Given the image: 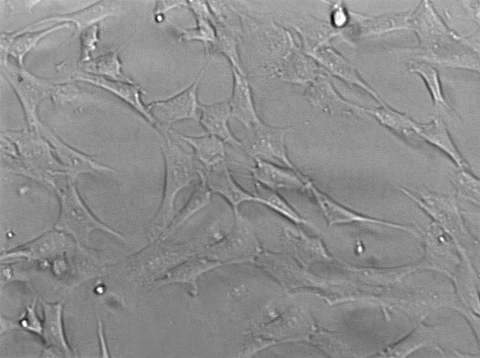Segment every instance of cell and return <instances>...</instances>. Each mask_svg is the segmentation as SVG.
<instances>
[{
    "label": "cell",
    "mask_w": 480,
    "mask_h": 358,
    "mask_svg": "<svg viewBox=\"0 0 480 358\" xmlns=\"http://www.w3.org/2000/svg\"><path fill=\"white\" fill-rule=\"evenodd\" d=\"M188 2L194 15L197 25L193 28H177L179 32V41H197L202 42L206 48L208 44L214 47L216 43V32L212 24L214 15L208 2L199 0H190Z\"/></svg>",
    "instance_id": "cell-13"
},
{
    "label": "cell",
    "mask_w": 480,
    "mask_h": 358,
    "mask_svg": "<svg viewBox=\"0 0 480 358\" xmlns=\"http://www.w3.org/2000/svg\"><path fill=\"white\" fill-rule=\"evenodd\" d=\"M81 39L82 60L86 61L89 59V53L94 48V43L97 41V26L93 25L84 30L81 34Z\"/></svg>",
    "instance_id": "cell-31"
},
{
    "label": "cell",
    "mask_w": 480,
    "mask_h": 358,
    "mask_svg": "<svg viewBox=\"0 0 480 358\" xmlns=\"http://www.w3.org/2000/svg\"><path fill=\"white\" fill-rule=\"evenodd\" d=\"M452 179L455 189L459 193L472 200H477L479 196V180L469 170L459 169L452 173Z\"/></svg>",
    "instance_id": "cell-28"
},
{
    "label": "cell",
    "mask_w": 480,
    "mask_h": 358,
    "mask_svg": "<svg viewBox=\"0 0 480 358\" xmlns=\"http://www.w3.org/2000/svg\"><path fill=\"white\" fill-rule=\"evenodd\" d=\"M212 24L216 32V43L214 48L228 59L232 68L241 75L246 76L237 48L238 34L218 23L214 17Z\"/></svg>",
    "instance_id": "cell-25"
},
{
    "label": "cell",
    "mask_w": 480,
    "mask_h": 358,
    "mask_svg": "<svg viewBox=\"0 0 480 358\" xmlns=\"http://www.w3.org/2000/svg\"><path fill=\"white\" fill-rule=\"evenodd\" d=\"M246 131L241 143L242 149L248 155L301 172L288 155L285 145L288 129L270 126L261 121Z\"/></svg>",
    "instance_id": "cell-3"
},
{
    "label": "cell",
    "mask_w": 480,
    "mask_h": 358,
    "mask_svg": "<svg viewBox=\"0 0 480 358\" xmlns=\"http://www.w3.org/2000/svg\"><path fill=\"white\" fill-rule=\"evenodd\" d=\"M113 93L132 108L141 115L147 121L157 128V123L149 109L141 99V89L134 85L123 81L107 80L103 78H86Z\"/></svg>",
    "instance_id": "cell-20"
},
{
    "label": "cell",
    "mask_w": 480,
    "mask_h": 358,
    "mask_svg": "<svg viewBox=\"0 0 480 358\" xmlns=\"http://www.w3.org/2000/svg\"><path fill=\"white\" fill-rule=\"evenodd\" d=\"M86 68L90 72L107 76L116 81L134 83L122 72L121 63L117 51L109 52L90 61L87 63Z\"/></svg>",
    "instance_id": "cell-27"
},
{
    "label": "cell",
    "mask_w": 480,
    "mask_h": 358,
    "mask_svg": "<svg viewBox=\"0 0 480 358\" xmlns=\"http://www.w3.org/2000/svg\"><path fill=\"white\" fill-rule=\"evenodd\" d=\"M206 184L212 193L221 196L232 207L234 215H239V207L246 202L259 203L255 195L245 190L233 178L226 160L203 170Z\"/></svg>",
    "instance_id": "cell-6"
},
{
    "label": "cell",
    "mask_w": 480,
    "mask_h": 358,
    "mask_svg": "<svg viewBox=\"0 0 480 358\" xmlns=\"http://www.w3.org/2000/svg\"><path fill=\"white\" fill-rule=\"evenodd\" d=\"M308 56L326 67L334 76L348 83L356 85L364 89L380 101L377 94L361 79L352 65L332 49L324 46Z\"/></svg>",
    "instance_id": "cell-16"
},
{
    "label": "cell",
    "mask_w": 480,
    "mask_h": 358,
    "mask_svg": "<svg viewBox=\"0 0 480 358\" xmlns=\"http://www.w3.org/2000/svg\"><path fill=\"white\" fill-rule=\"evenodd\" d=\"M44 320L40 335L49 348L62 352L66 357H72L73 352L66 341L62 322V304H43Z\"/></svg>",
    "instance_id": "cell-15"
},
{
    "label": "cell",
    "mask_w": 480,
    "mask_h": 358,
    "mask_svg": "<svg viewBox=\"0 0 480 358\" xmlns=\"http://www.w3.org/2000/svg\"><path fill=\"white\" fill-rule=\"evenodd\" d=\"M98 327H99L98 328V333H99V337L101 349V356L103 357H108L109 355H108L107 346H106V340L104 338V335L103 333L102 323H101L100 318H99V319H98Z\"/></svg>",
    "instance_id": "cell-35"
},
{
    "label": "cell",
    "mask_w": 480,
    "mask_h": 358,
    "mask_svg": "<svg viewBox=\"0 0 480 358\" xmlns=\"http://www.w3.org/2000/svg\"><path fill=\"white\" fill-rule=\"evenodd\" d=\"M256 193L261 204L290 221L306 225L311 226L306 219L303 218L276 191L266 188L255 183Z\"/></svg>",
    "instance_id": "cell-24"
},
{
    "label": "cell",
    "mask_w": 480,
    "mask_h": 358,
    "mask_svg": "<svg viewBox=\"0 0 480 358\" xmlns=\"http://www.w3.org/2000/svg\"><path fill=\"white\" fill-rule=\"evenodd\" d=\"M208 63L188 88L170 98L154 102L148 106L157 123V128L162 132H167L179 121L199 120L198 111L201 104L198 101V87Z\"/></svg>",
    "instance_id": "cell-4"
},
{
    "label": "cell",
    "mask_w": 480,
    "mask_h": 358,
    "mask_svg": "<svg viewBox=\"0 0 480 358\" xmlns=\"http://www.w3.org/2000/svg\"><path fill=\"white\" fill-rule=\"evenodd\" d=\"M366 113L372 115L381 124L401 135L408 136L414 134L418 124L407 116L396 112L383 104L382 107L377 109H366Z\"/></svg>",
    "instance_id": "cell-26"
},
{
    "label": "cell",
    "mask_w": 480,
    "mask_h": 358,
    "mask_svg": "<svg viewBox=\"0 0 480 358\" xmlns=\"http://www.w3.org/2000/svg\"><path fill=\"white\" fill-rule=\"evenodd\" d=\"M312 59L292 44L290 50L284 57L279 75L283 80L291 83H311L319 74Z\"/></svg>",
    "instance_id": "cell-18"
},
{
    "label": "cell",
    "mask_w": 480,
    "mask_h": 358,
    "mask_svg": "<svg viewBox=\"0 0 480 358\" xmlns=\"http://www.w3.org/2000/svg\"><path fill=\"white\" fill-rule=\"evenodd\" d=\"M163 135L162 152L165 163L164 183L160 207L152 222L150 237L163 235L174 216V202L178 194L199 177L193 156Z\"/></svg>",
    "instance_id": "cell-1"
},
{
    "label": "cell",
    "mask_w": 480,
    "mask_h": 358,
    "mask_svg": "<svg viewBox=\"0 0 480 358\" xmlns=\"http://www.w3.org/2000/svg\"><path fill=\"white\" fill-rule=\"evenodd\" d=\"M198 182L191 195L184 206L174 216L170 224L161 235L162 239H166L171 235L191 217L210 204L212 192L206 184L203 170L198 169Z\"/></svg>",
    "instance_id": "cell-17"
},
{
    "label": "cell",
    "mask_w": 480,
    "mask_h": 358,
    "mask_svg": "<svg viewBox=\"0 0 480 358\" xmlns=\"http://www.w3.org/2000/svg\"><path fill=\"white\" fill-rule=\"evenodd\" d=\"M188 6V1H159L154 10V14L159 17L163 16L168 11L180 7Z\"/></svg>",
    "instance_id": "cell-33"
},
{
    "label": "cell",
    "mask_w": 480,
    "mask_h": 358,
    "mask_svg": "<svg viewBox=\"0 0 480 358\" xmlns=\"http://www.w3.org/2000/svg\"><path fill=\"white\" fill-rule=\"evenodd\" d=\"M306 96L315 108L330 113H364L366 109L343 99L323 75L319 74L311 83Z\"/></svg>",
    "instance_id": "cell-8"
},
{
    "label": "cell",
    "mask_w": 480,
    "mask_h": 358,
    "mask_svg": "<svg viewBox=\"0 0 480 358\" xmlns=\"http://www.w3.org/2000/svg\"><path fill=\"white\" fill-rule=\"evenodd\" d=\"M232 94L229 100L231 117L239 121L246 130L259 124L260 119L254 104L252 91L246 76L232 68Z\"/></svg>",
    "instance_id": "cell-10"
},
{
    "label": "cell",
    "mask_w": 480,
    "mask_h": 358,
    "mask_svg": "<svg viewBox=\"0 0 480 358\" xmlns=\"http://www.w3.org/2000/svg\"><path fill=\"white\" fill-rule=\"evenodd\" d=\"M294 28L303 39L305 53L308 55L324 47L336 34L330 25L315 19L305 21Z\"/></svg>",
    "instance_id": "cell-23"
},
{
    "label": "cell",
    "mask_w": 480,
    "mask_h": 358,
    "mask_svg": "<svg viewBox=\"0 0 480 358\" xmlns=\"http://www.w3.org/2000/svg\"><path fill=\"white\" fill-rule=\"evenodd\" d=\"M172 132L192 148L195 156L205 169L226 160L225 143L217 137L209 134L194 136L175 131Z\"/></svg>",
    "instance_id": "cell-19"
},
{
    "label": "cell",
    "mask_w": 480,
    "mask_h": 358,
    "mask_svg": "<svg viewBox=\"0 0 480 358\" xmlns=\"http://www.w3.org/2000/svg\"><path fill=\"white\" fill-rule=\"evenodd\" d=\"M49 138L55 147L59 162L64 167L67 178L75 180L81 174L99 175L117 172L115 169L101 165L70 148L57 138L53 136Z\"/></svg>",
    "instance_id": "cell-11"
},
{
    "label": "cell",
    "mask_w": 480,
    "mask_h": 358,
    "mask_svg": "<svg viewBox=\"0 0 480 358\" xmlns=\"http://www.w3.org/2000/svg\"><path fill=\"white\" fill-rule=\"evenodd\" d=\"M306 191L310 192L312 196L330 225L351 222H372L389 225L395 228L406 230V229L402 226L383 222L379 220L365 217L350 210L337 203L325 193L321 191L310 179L308 180Z\"/></svg>",
    "instance_id": "cell-12"
},
{
    "label": "cell",
    "mask_w": 480,
    "mask_h": 358,
    "mask_svg": "<svg viewBox=\"0 0 480 358\" xmlns=\"http://www.w3.org/2000/svg\"><path fill=\"white\" fill-rule=\"evenodd\" d=\"M234 217L235 224L232 231L210 251L232 261L252 260L261 252L259 241L250 222L241 213Z\"/></svg>",
    "instance_id": "cell-5"
},
{
    "label": "cell",
    "mask_w": 480,
    "mask_h": 358,
    "mask_svg": "<svg viewBox=\"0 0 480 358\" xmlns=\"http://www.w3.org/2000/svg\"><path fill=\"white\" fill-rule=\"evenodd\" d=\"M64 25L56 26L53 28H51L46 31L34 34H27L24 36L18 37L14 41V43L12 46L11 52L19 59V61L21 62L23 55L36 44V43L40 38L48 34L52 30L61 28Z\"/></svg>",
    "instance_id": "cell-30"
},
{
    "label": "cell",
    "mask_w": 480,
    "mask_h": 358,
    "mask_svg": "<svg viewBox=\"0 0 480 358\" xmlns=\"http://www.w3.org/2000/svg\"><path fill=\"white\" fill-rule=\"evenodd\" d=\"M74 180L67 178L64 185L58 182L54 187L59 195L61 204L56 229L71 235L77 242L81 244L86 243L90 234L96 230L108 233L126 241L119 233L105 225L93 215L81 200Z\"/></svg>",
    "instance_id": "cell-2"
},
{
    "label": "cell",
    "mask_w": 480,
    "mask_h": 358,
    "mask_svg": "<svg viewBox=\"0 0 480 358\" xmlns=\"http://www.w3.org/2000/svg\"><path fill=\"white\" fill-rule=\"evenodd\" d=\"M21 324L24 328L38 335L41 334L42 323L37 316L34 302L28 308L27 313L21 321Z\"/></svg>",
    "instance_id": "cell-32"
},
{
    "label": "cell",
    "mask_w": 480,
    "mask_h": 358,
    "mask_svg": "<svg viewBox=\"0 0 480 358\" xmlns=\"http://www.w3.org/2000/svg\"><path fill=\"white\" fill-rule=\"evenodd\" d=\"M199 121L208 134L213 135L223 143L242 149V143L230 130L228 121L231 117L229 100L210 105H200Z\"/></svg>",
    "instance_id": "cell-9"
},
{
    "label": "cell",
    "mask_w": 480,
    "mask_h": 358,
    "mask_svg": "<svg viewBox=\"0 0 480 358\" xmlns=\"http://www.w3.org/2000/svg\"><path fill=\"white\" fill-rule=\"evenodd\" d=\"M284 233L287 241L300 260L310 262L314 257L328 256L319 240L312 238L303 231L291 227H286Z\"/></svg>",
    "instance_id": "cell-22"
},
{
    "label": "cell",
    "mask_w": 480,
    "mask_h": 358,
    "mask_svg": "<svg viewBox=\"0 0 480 358\" xmlns=\"http://www.w3.org/2000/svg\"><path fill=\"white\" fill-rule=\"evenodd\" d=\"M412 70L420 74L423 78L432 94L434 103L436 105H442L446 108H449V105L442 94L438 74L436 70L426 64L415 65L412 67Z\"/></svg>",
    "instance_id": "cell-29"
},
{
    "label": "cell",
    "mask_w": 480,
    "mask_h": 358,
    "mask_svg": "<svg viewBox=\"0 0 480 358\" xmlns=\"http://www.w3.org/2000/svg\"><path fill=\"white\" fill-rule=\"evenodd\" d=\"M221 265L219 261L205 258L193 259L187 261L169 271L165 277L163 284L183 283L190 284L197 291V279L204 273Z\"/></svg>",
    "instance_id": "cell-21"
},
{
    "label": "cell",
    "mask_w": 480,
    "mask_h": 358,
    "mask_svg": "<svg viewBox=\"0 0 480 358\" xmlns=\"http://www.w3.org/2000/svg\"><path fill=\"white\" fill-rule=\"evenodd\" d=\"M333 25L336 28H341L348 21V15L344 8L341 5H337L332 16Z\"/></svg>",
    "instance_id": "cell-34"
},
{
    "label": "cell",
    "mask_w": 480,
    "mask_h": 358,
    "mask_svg": "<svg viewBox=\"0 0 480 358\" xmlns=\"http://www.w3.org/2000/svg\"><path fill=\"white\" fill-rule=\"evenodd\" d=\"M415 134L443 151L459 169L469 170L467 162L457 149L446 125L440 118H434L428 124L418 123Z\"/></svg>",
    "instance_id": "cell-14"
},
{
    "label": "cell",
    "mask_w": 480,
    "mask_h": 358,
    "mask_svg": "<svg viewBox=\"0 0 480 358\" xmlns=\"http://www.w3.org/2000/svg\"><path fill=\"white\" fill-rule=\"evenodd\" d=\"M254 160V164L250 167V171L255 183L276 191H306L310 178L301 172L262 159Z\"/></svg>",
    "instance_id": "cell-7"
}]
</instances>
